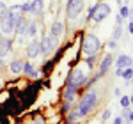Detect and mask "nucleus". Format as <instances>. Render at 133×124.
<instances>
[{
	"mask_svg": "<svg viewBox=\"0 0 133 124\" xmlns=\"http://www.w3.org/2000/svg\"><path fill=\"white\" fill-rule=\"evenodd\" d=\"M96 105H98V91H87V92L82 96V99H80V103L76 106V110H78V114L80 117H85L87 114H91L92 110L96 108Z\"/></svg>",
	"mask_w": 133,
	"mask_h": 124,
	"instance_id": "1",
	"label": "nucleus"
},
{
	"mask_svg": "<svg viewBox=\"0 0 133 124\" xmlns=\"http://www.w3.org/2000/svg\"><path fill=\"white\" fill-rule=\"evenodd\" d=\"M101 50V41L94 36V34H85L82 41V55L83 57H91V55H98Z\"/></svg>",
	"mask_w": 133,
	"mask_h": 124,
	"instance_id": "2",
	"label": "nucleus"
},
{
	"mask_svg": "<svg viewBox=\"0 0 133 124\" xmlns=\"http://www.w3.org/2000/svg\"><path fill=\"white\" fill-rule=\"evenodd\" d=\"M83 7H85V2H83V0H68L66 16H68L69 20H76V18L82 14Z\"/></svg>",
	"mask_w": 133,
	"mask_h": 124,
	"instance_id": "3",
	"label": "nucleus"
},
{
	"mask_svg": "<svg viewBox=\"0 0 133 124\" xmlns=\"http://www.w3.org/2000/svg\"><path fill=\"white\" fill-rule=\"evenodd\" d=\"M110 12H112V9H110L108 4H105V2H98V4H96V9H94V14H92V20L96 21V23H101L105 18L110 16Z\"/></svg>",
	"mask_w": 133,
	"mask_h": 124,
	"instance_id": "4",
	"label": "nucleus"
},
{
	"mask_svg": "<svg viewBox=\"0 0 133 124\" xmlns=\"http://www.w3.org/2000/svg\"><path fill=\"white\" fill-rule=\"evenodd\" d=\"M85 83H87V78H85V73L82 69H75L66 80V85H75V87H82Z\"/></svg>",
	"mask_w": 133,
	"mask_h": 124,
	"instance_id": "5",
	"label": "nucleus"
},
{
	"mask_svg": "<svg viewBox=\"0 0 133 124\" xmlns=\"http://www.w3.org/2000/svg\"><path fill=\"white\" fill-rule=\"evenodd\" d=\"M25 53H27L29 60H34L36 57H39V55H41V41H37V39H32V41L29 43V46H27Z\"/></svg>",
	"mask_w": 133,
	"mask_h": 124,
	"instance_id": "6",
	"label": "nucleus"
},
{
	"mask_svg": "<svg viewBox=\"0 0 133 124\" xmlns=\"http://www.w3.org/2000/svg\"><path fill=\"white\" fill-rule=\"evenodd\" d=\"M27 25H29V20H27V16L23 12L18 14V16H14V32H16V36H23Z\"/></svg>",
	"mask_w": 133,
	"mask_h": 124,
	"instance_id": "7",
	"label": "nucleus"
},
{
	"mask_svg": "<svg viewBox=\"0 0 133 124\" xmlns=\"http://www.w3.org/2000/svg\"><path fill=\"white\" fill-rule=\"evenodd\" d=\"M0 32L2 34H12L14 32V18L11 16L9 12H7L5 18L0 20Z\"/></svg>",
	"mask_w": 133,
	"mask_h": 124,
	"instance_id": "8",
	"label": "nucleus"
},
{
	"mask_svg": "<svg viewBox=\"0 0 133 124\" xmlns=\"http://www.w3.org/2000/svg\"><path fill=\"white\" fill-rule=\"evenodd\" d=\"M57 43H59V39H55V37H51V36L43 37L41 39V53L43 55H48V53L57 46Z\"/></svg>",
	"mask_w": 133,
	"mask_h": 124,
	"instance_id": "9",
	"label": "nucleus"
},
{
	"mask_svg": "<svg viewBox=\"0 0 133 124\" xmlns=\"http://www.w3.org/2000/svg\"><path fill=\"white\" fill-rule=\"evenodd\" d=\"M112 62H114V55H112V53H107V55L103 57L101 64H99V71H98V74H99V76H103L105 73H107L108 69H110Z\"/></svg>",
	"mask_w": 133,
	"mask_h": 124,
	"instance_id": "10",
	"label": "nucleus"
},
{
	"mask_svg": "<svg viewBox=\"0 0 133 124\" xmlns=\"http://www.w3.org/2000/svg\"><path fill=\"white\" fill-rule=\"evenodd\" d=\"M128 66H133V57L126 55V53H121V55L115 59V67L124 69V67H128Z\"/></svg>",
	"mask_w": 133,
	"mask_h": 124,
	"instance_id": "11",
	"label": "nucleus"
},
{
	"mask_svg": "<svg viewBox=\"0 0 133 124\" xmlns=\"http://www.w3.org/2000/svg\"><path fill=\"white\" fill-rule=\"evenodd\" d=\"M11 50H12V39L11 37H4L2 43H0V57L4 59L5 55H9Z\"/></svg>",
	"mask_w": 133,
	"mask_h": 124,
	"instance_id": "12",
	"label": "nucleus"
},
{
	"mask_svg": "<svg viewBox=\"0 0 133 124\" xmlns=\"http://www.w3.org/2000/svg\"><path fill=\"white\" fill-rule=\"evenodd\" d=\"M78 89H80V87H75V85H66V91H64V101L73 103L75 96L78 94Z\"/></svg>",
	"mask_w": 133,
	"mask_h": 124,
	"instance_id": "13",
	"label": "nucleus"
},
{
	"mask_svg": "<svg viewBox=\"0 0 133 124\" xmlns=\"http://www.w3.org/2000/svg\"><path fill=\"white\" fill-rule=\"evenodd\" d=\"M62 32H64V23L62 21H53V25H51V29H50V36L51 37H55V39H59L62 36Z\"/></svg>",
	"mask_w": 133,
	"mask_h": 124,
	"instance_id": "14",
	"label": "nucleus"
},
{
	"mask_svg": "<svg viewBox=\"0 0 133 124\" xmlns=\"http://www.w3.org/2000/svg\"><path fill=\"white\" fill-rule=\"evenodd\" d=\"M36 34H37V23H36V21H29L27 29H25V32H23V37L32 39V37H36Z\"/></svg>",
	"mask_w": 133,
	"mask_h": 124,
	"instance_id": "15",
	"label": "nucleus"
},
{
	"mask_svg": "<svg viewBox=\"0 0 133 124\" xmlns=\"http://www.w3.org/2000/svg\"><path fill=\"white\" fill-rule=\"evenodd\" d=\"M27 76H32V78H37L39 76V71H36V67H34V64H30V60L29 62H23V71Z\"/></svg>",
	"mask_w": 133,
	"mask_h": 124,
	"instance_id": "16",
	"label": "nucleus"
},
{
	"mask_svg": "<svg viewBox=\"0 0 133 124\" xmlns=\"http://www.w3.org/2000/svg\"><path fill=\"white\" fill-rule=\"evenodd\" d=\"M9 71L12 73V74H20V73L23 71V60H20V59H14V60L9 64Z\"/></svg>",
	"mask_w": 133,
	"mask_h": 124,
	"instance_id": "17",
	"label": "nucleus"
},
{
	"mask_svg": "<svg viewBox=\"0 0 133 124\" xmlns=\"http://www.w3.org/2000/svg\"><path fill=\"white\" fill-rule=\"evenodd\" d=\"M43 12V2L41 0H32V7H30V14L39 16Z\"/></svg>",
	"mask_w": 133,
	"mask_h": 124,
	"instance_id": "18",
	"label": "nucleus"
},
{
	"mask_svg": "<svg viewBox=\"0 0 133 124\" xmlns=\"http://www.w3.org/2000/svg\"><path fill=\"white\" fill-rule=\"evenodd\" d=\"M121 76H123L126 82H130V80L133 78V66H128V67H124V69H123V74H121Z\"/></svg>",
	"mask_w": 133,
	"mask_h": 124,
	"instance_id": "19",
	"label": "nucleus"
},
{
	"mask_svg": "<svg viewBox=\"0 0 133 124\" xmlns=\"http://www.w3.org/2000/svg\"><path fill=\"white\" fill-rule=\"evenodd\" d=\"M119 14L123 16L124 20H126V18H131V9H130V5H121V11H119Z\"/></svg>",
	"mask_w": 133,
	"mask_h": 124,
	"instance_id": "20",
	"label": "nucleus"
},
{
	"mask_svg": "<svg viewBox=\"0 0 133 124\" xmlns=\"http://www.w3.org/2000/svg\"><path fill=\"white\" fill-rule=\"evenodd\" d=\"M121 37H123V25H115V29H114V39L117 41Z\"/></svg>",
	"mask_w": 133,
	"mask_h": 124,
	"instance_id": "21",
	"label": "nucleus"
},
{
	"mask_svg": "<svg viewBox=\"0 0 133 124\" xmlns=\"http://www.w3.org/2000/svg\"><path fill=\"white\" fill-rule=\"evenodd\" d=\"M7 12H9V7L0 0V20H2V18H5V16H7Z\"/></svg>",
	"mask_w": 133,
	"mask_h": 124,
	"instance_id": "22",
	"label": "nucleus"
},
{
	"mask_svg": "<svg viewBox=\"0 0 133 124\" xmlns=\"http://www.w3.org/2000/svg\"><path fill=\"white\" fill-rule=\"evenodd\" d=\"M76 117H80V114H78V110H76V108H75V110H73V112H69V114H68V122L71 124L73 121H75V119H76Z\"/></svg>",
	"mask_w": 133,
	"mask_h": 124,
	"instance_id": "23",
	"label": "nucleus"
},
{
	"mask_svg": "<svg viewBox=\"0 0 133 124\" xmlns=\"http://www.w3.org/2000/svg\"><path fill=\"white\" fill-rule=\"evenodd\" d=\"M121 117H123L124 122H130V106L123 108V114H121Z\"/></svg>",
	"mask_w": 133,
	"mask_h": 124,
	"instance_id": "24",
	"label": "nucleus"
},
{
	"mask_svg": "<svg viewBox=\"0 0 133 124\" xmlns=\"http://www.w3.org/2000/svg\"><path fill=\"white\" fill-rule=\"evenodd\" d=\"M85 60H87V67H94V64H96V55H91V57H85Z\"/></svg>",
	"mask_w": 133,
	"mask_h": 124,
	"instance_id": "25",
	"label": "nucleus"
},
{
	"mask_svg": "<svg viewBox=\"0 0 133 124\" xmlns=\"http://www.w3.org/2000/svg\"><path fill=\"white\" fill-rule=\"evenodd\" d=\"M121 106L123 108L130 106V96H121Z\"/></svg>",
	"mask_w": 133,
	"mask_h": 124,
	"instance_id": "26",
	"label": "nucleus"
},
{
	"mask_svg": "<svg viewBox=\"0 0 133 124\" xmlns=\"http://www.w3.org/2000/svg\"><path fill=\"white\" fill-rule=\"evenodd\" d=\"M30 7H32V2H27V4H23V5H21V12H23V14L30 12Z\"/></svg>",
	"mask_w": 133,
	"mask_h": 124,
	"instance_id": "27",
	"label": "nucleus"
},
{
	"mask_svg": "<svg viewBox=\"0 0 133 124\" xmlns=\"http://www.w3.org/2000/svg\"><path fill=\"white\" fill-rule=\"evenodd\" d=\"M110 115H112V110H110V108H107V110L103 112L101 119H103V121H108V119H110Z\"/></svg>",
	"mask_w": 133,
	"mask_h": 124,
	"instance_id": "28",
	"label": "nucleus"
},
{
	"mask_svg": "<svg viewBox=\"0 0 133 124\" xmlns=\"http://www.w3.org/2000/svg\"><path fill=\"white\" fill-rule=\"evenodd\" d=\"M117 48V41L112 39V41H108V50H115Z\"/></svg>",
	"mask_w": 133,
	"mask_h": 124,
	"instance_id": "29",
	"label": "nucleus"
},
{
	"mask_svg": "<svg viewBox=\"0 0 133 124\" xmlns=\"http://www.w3.org/2000/svg\"><path fill=\"white\" fill-rule=\"evenodd\" d=\"M123 21H124V18L121 16V14H117V16H115V25H123Z\"/></svg>",
	"mask_w": 133,
	"mask_h": 124,
	"instance_id": "30",
	"label": "nucleus"
},
{
	"mask_svg": "<svg viewBox=\"0 0 133 124\" xmlns=\"http://www.w3.org/2000/svg\"><path fill=\"white\" fill-rule=\"evenodd\" d=\"M69 106H71V103L64 101V105H62V112H69Z\"/></svg>",
	"mask_w": 133,
	"mask_h": 124,
	"instance_id": "31",
	"label": "nucleus"
},
{
	"mask_svg": "<svg viewBox=\"0 0 133 124\" xmlns=\"http://www.w3.org/2000/svg\"><path fill=\"white\" fill-rule=\"evenodd\" d=\"M112 124H124L123 117H115V119H114V122H112Z\"/></svg>",
	"mask_w": 133,
	"mask_h": 124,
	"instance_id": "32",
	"label": "nucleus"
},
{
	"mask_svg": "<svg viewBox=\"0 0 133 124\" xmlns=\"http://www.w3.org/2000/svg\"><path fill=\"white\" fill-rule=\"evenodd\" d=\"M128 32L133 34V20H131V18H130V23H128Z\"/></svg>",
	"mask_w": 133,
	"mask_h": 124,
	"instance_id": "33",
	"label": "nucleus"
},
{
	"mask_svg": "<svg viewBox=\"0 0 133 124\" xmlns=\"http://www.w3.org/2000/svg\"><path fill=\"white\" fill-rule=\"evenodd\" d=\"M115 98H121V89L119 87H115Z\"/></svg>",
	"mask_w": 133,
	"mask_h": 124,
	"instance_id": "34",
	"label": "nucleus"
},
{
	"mask_svg": "<svg viewBox=\"0 0 133 124\" xmlns=\"http://www.w3.org/2000/svg\"><path fill=\"white\" fill-rule=\"evenodd\" d=\"M130 122H133V110H130Z\"/></svg>",
	"mask_w": 133,
	"mask_h": 124,
	"instance_id": "35",
	"label": "nucleus"
},
{
	"mask_svg": "<svg viewBox=\"0 0 133 124\" xmlns=\"http://www.w3.org/2000/svg\"><path fill=\"white\" fill-rule=\"evenodd\" d=\"M34 124H44V122H43L41 119H37V121H36V122H34Z\"/></svg>",
	"mask_w": 133,
	"mask_h": 124,
	"instance_id": "36",
	"label": "nucleus"
},
{
	"mask_svg": "<svg viewBox=\"0 0 133 124\" xmlns=\"http://www.w3.org/2000/svg\"><path fill=\"white\" fill-rule=\"evenodd\" d=\"M4 37H5V34H2V32H0V43H2V39H4Z\"/></svg>",
	"mask_w": 133,
	"mask_h": 124,
	"instance_id": "37",
	"label": "nucleus"
},
{
	"mask_svg": "<svg viewBox=\"0 0 133 124\" xmlns=\"http://www.w3.org/2000/svg\"><path fill=\"white\" fill-rule=\"evenodd\" d=\"M2 66H4V59L0 57V67H2Z\"/></svg>",
	"mask_w": 133,
	"mask_h": 124,
	"instance_id": "38",
	"label": "nucleus"
},
{
	"mask_svg": "<svg viewBox=\"0 0 133 124\" xmlns=\"http://www.w3.org/2000/svg\"><path fill=\"white\" fill-rule=\"evenodd\" d=\"M130 103L133 105V94H131V96H130Z\"/></svg>",
	"mask_w": 133,
	"mask_h": 124,
	"instance_id": "39",
	"label": "nucleus"
},
{
	"mask_svg": "<svg viewBox=\"0 0 133 124\" xmlns=\"http://www.w3.org/2000/svg\"><path fill=\"white\" fill-rule=\"evenodd\" d=\"M71 124H80V122H76V121H73V122Z\"/></svg>",
	"mask_w": 133,
	"mask_h": 124,
	"instance_id": "40",
	"label": "nucleus"
},
{
	"mask_svg": "<svg viewBox=\"0 0 133 124\" xmlns=\"http://www.w3.org/2000/svg\"><path fill=\"white\" fill-rule=\"evenodd\" d=\"M130 82H131V83H133V78H131V80H130Z\"/></svg>",
	"mask_w": 133,
	"mask_h": 124,
	"instance_id": "41",
	"label": "nucleus"
},
{
	"mask_svg": "<svg viewBox=\"0 0 133 124\" xmlns=\"http://www.w3.org/2000/svg\"><path fill=\"white\" fill-rule=\"evenodd\" d=\"M124 124H131V122H124Z\"/></svg>",
	"mask_w": 133,
	"mask_h": 124,
	"instance_id": "42",
	"label": "nucleus"
},
{
	"mask_svg": "<svg viewBox=\"0 0 133 124\" xmlns=\"http://www.w3.org/2000/svg\"><path fill=\"white\" fill-rule=\"evenodd\" d=\"M0 87H2V82H0Z\"/></svg>",
	"mask_w": 133,
	"mask_h": 124,
	"instance_id": "43",
	"label": "nucleus"
},
{
	"mask_svg": "<svg viewBox=\"0 0 133 124\" xmlns=\"http://www.w3.org/2000/svg\"><path fill=\"white\" fill-rule=\"evenodd\" d=\"M0 73H2V67H0Z\"/></svg>",
	"mask_w": 133,
	"mask_h": 124,
	"instance_id": "44",
	"label": "nucleus"
},
{
	"mask_svg": "<svg viewBox=\"0 0 133 124\" xmlns=\"http://www.w3.org/2000/svg\"><path fill=\"white\" fill-rule=\"evenodd\" d=\"M41 2H44V0H41Z\"/></svg>",
	"mask_w": 133,
	"mask_h": 124,
	"instance_id": "45",
	"label": "nucleus"
},
{
	"mask_svg": "<svg viewBox=\"0 0 133 124\" xmlns=\"http://www.w3.org/2000/svg\"><path fill=\"white\" fill-rule=\"evenodd\" d=\"M99 2H103V0H99Z\"/></svg>",
	"mask_w": 133,
	"mask_h": 124,
	"instance_id": "46",
	"label": "nucleus"
}]
</instances>
